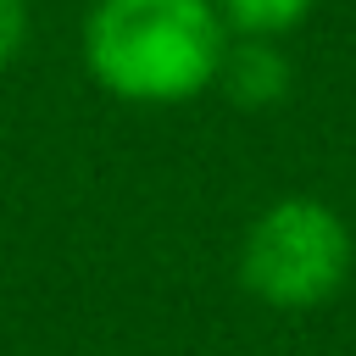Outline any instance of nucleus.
<instances>
[{"mask_svg": "<svg viewBox=\"0 0 356 356\" xmlns=\"http://www.w3.org/2000/svg\"><path fill=\"white\" fill-rule=\"evenodd\" d=\"M28 44V0H0V67Z\"/></svg>", "mask_w": 356, "mask_h": 356, "instance_id": "obj_5", "label": "nucleus"}, {"mask_svg": "<svg viewBox=\"0 0 356 356\" xmlns=\"http://www.w3.org/2000/svg\"><path fill=\"white\" fill-rule=\"evenodd\" d=\"M350 261H356V239H350L345 217L312 195L273 200L239 245L245 289L278 312H312V306L334 300L350 278Z\"/></svg>", "mask_w": 356, "mask_h": 356, "instance_id": "obj_2", "label": "nucleus"}, {"mask_svg": "<svg viewBox=\"0 0 356 356\" xmlns=\"http://www.w3.org/2000/svg\"><path fill=\"white\" fill-rule=\"evenodd\" d=\"M312 6L317 0H217L222 22L245 39H278V33L300 28L312 17Z\"/></svg>", "mask_w": 356, "mask_h": 356, "instance_id": "obj_4", "label": "nucleus"}, {"mask_svg": "<svg viewBox=\"0 0 356 356\" xmlns=\"http://www.w3.org/2000/svg\"><path fill=\"white\" fill-rule=\"evenodd\" d=\"M228 56L217 0H95L83 22L89 78L128 106H184L206 95Z\"/></svg>", "mask_w": 356, "mask_h": 356, "instance_id": "obj_1", "label": "nucleus"}, {"mask_svg": "<svg viewBox=\"0 0 356 356\" xmlns=\"http://www.w3.org/2000/svg\"><path fill=\"white\" fill-rule=\"evenodd\" d=\"M217 83L239 106H273L289 89V61H284V50L273 39H239V44H228Z\"/></svg>", "mask_w": 356, "mask_h": 356, "instance_id": "obj_3", "label": "nucleus"}]
</instances>
